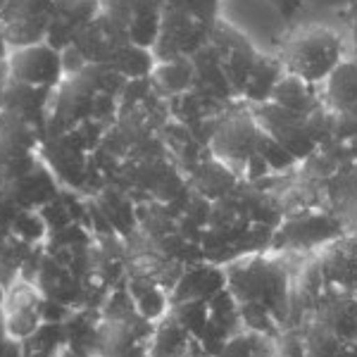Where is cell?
<instances>
[{"label":"cell","instance_id":"cell-1","mask_svg":"<svg viewBox=\"0 0 357 357\" xmlns=\"http://www.w3.org/2000/svg\"><path fill=\"white\" fill-rule=\"evenodd\" d=\"M345 57H350L343 22L333 20H291L281 48L276 53L281 72L303 82L321 86Z\"/></svg>","mask_w":357,"mask_h":357},{"label":"cell","instance_id":"cell-2","mask_svg":"<svg viewBox=\"0 0 357 357\" xmlns=\"http://www.w3.org/2000/svg\"><path fill=\"white\" fill-rule=\"evenodd\" d=\"M229 293L236 298L238 310H260L286 321L291 314V286L293 274L284 260L267 255H243L224 269Z\"/></svg>","mask_w":357,"mask_h":357},{"label":"cell","instance_id":"cell-3","mask_svg":"<svg viewBox=\"0 0 357 357\" xmlns=\"http://www.w3.org/2000/svg\"><path fill=\"white\" fill-rule=\"evenodd\" d=\"M217 22H224L250 48L274 60L291 26V17L274 0H220Z\"/></svg>","mask_w":357,"mask_h":357},{"label":"cell","instance_id":"cell-4","mask_svg":"<svg viewBox=\"0 0 357 357\" xmlns=\"http://www.w3.org/2000/svg\"><path fill=\"white\" fill-rule=\"evenodd\" d=\"M264 141H267V134L260 119L252 112V107H245V110L229 112L217 124L210 138V151L227 169L236 174H248L250 165L264 158Z\"/></svg>","mask_w":357,"mask_h":357},{"label":"cell","instance_id":"cell-5","mask_svg":"<svg viewBox=\"0 0 357 357\" xmlns=\"http://www.w3.org/2000/svg\"><path fill=\"white\" fill-rule=\"evenodd\" d=\"M8 72L15 82L41 86V89H57L65 79V62L62 50L53 48L50 43H26L15 45L8 53Z\"/></svg>","mask_w":357,"mask_h":357},{"label":"cell","instance_id":"cell-6","mask_svg":"<svg viewBox=\"0 0 357 357\" xmlns=\"http://www.w3.org/2000/svg\"><path fill=\"white\" fill-rule=\"evenodd\" d=\"M55 0H5L0 8V31L10 48L45 41Z\"/></svg>","mask_w":357,"mask_h":357},{"label":"cell","instance_id":"cell-7","mask_svg":"<svg viewBox=\"0 0 357 357\" xmlns=\"http://www.w3.org/2000/svg\"><path fill=\"white\" fill-rule=\"evenodd\" d=\"M100 13L112 22L131 43L153 48L160 29V0H100Z\"/></svg>","mask_w":357,"mask_h":357},{"label":"cell","instance_id":"cell-8","mask_svg":"<svg viewBox=\"0 0 357 357\" xmlns=\"http://www.w3.org/2000/svg\"><path fill=\"white\" fill-rule=\"evenodd\" d=\"M98 15H100V0H55L45 43L65 50Z\"/></svg>","mask_w":357,"mask_h":357},{"label":"cell","instance_id":"cell-9","mask_svg":"<svg viewBox=\"0 0 357 357\" xmlns=\"http://www.w3.org/2000/svg\"><path fill=\"white\" fill-rule=\"evenodd\" d=\"M53 91L55 89H41V86H29L22 82L8 79L0 98V110L15 112L31 122L36 129H43V124L50 119V107H53Z\"/></svg>","mask_w":357,"mask_h":357},{"label":"cell","instance_id":"cell-10","mask_svg":"<svg viewBox=\"0 0 357 357\" xmlns=\"http://www.w3.org/2000/svg\"><path fill=\"white\" fill-rule=\"evenodd\" d=\"M357 5V0H301L298 10L291 20H305V17H317V20H333L343 22V17Z\"/></svg>","mask_w":357,"mask_h":357},{"label":"cell","instance_id":"cell-11","mask_svg":"<svg viewBox=\"0 0 357 357\" xmlns=\"http://www.w3.org/2000/svg\"><path fill=\"white\" fill-rule=\"evenodd\" d=\"M160 5L162 10L193 17L210 26L217 24V15H220V0H160Z\"/></svg>","mask_w":357,"mask_h":357},{"label":"cell","instance_id":"cell-12","mask_svg":"<svg viewBox=\"0 0 357 357\" xmlns=\"http://www.w3.org/2000/svg\"><path fill=\"white\" fill-rule=\"evenodd\" d=\"M155 79L165 91L174 93V91L186 89L191 82V65L186 57H174V60H162V65L155 69Z\"/></svg>","mask_w":357,"mask_h":357},{"label":"cell","instance_id":"cell-13","mask_svg":"<svg viewBox=\"0 0 357 357\" xmlns=\"http://www.w3.org/2000/svg\"><path fill=\"white\" fill-rule=\"evenodd\" d=\"M345 36H348V50L350 55H357V5L343 17Z\"/></svg>","mask_w":357,"mask_h":357},{"label":"cell","instance_id":"cell-14","mask_svg":"<svg viewBox=\"0 0 357 357\" xmlns=\"http://www.w3.org/2000/svg\"><path fill=\"white\" fill-rule=\"evenodd\" d=\"M274 3L279 5V8L284 10L289 17H293V13L298 10V3H301V0H274Z\"/></svg>","mask_w":357,"mask_h":357},{"label":"cell","instance_id":"cell-15","mask_svg":"<svg viewBox=\"0 0 357 357\" xmlns=\"http://www.w3.org/2000/svg\"><path fill=\"white\" fill-rule=\"evenodd\" d=\"M3 3H5V0H0V8H3Z\"/></svg>","mask_w":357,"mask_h":357}]
</instances>
